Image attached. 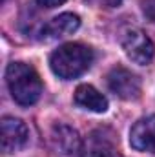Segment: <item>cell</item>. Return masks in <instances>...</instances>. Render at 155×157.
Masks as SVG:
<instances>
[{
    "instance_id": "1",
    "label": "cell",
    "mask_w": 155,
    "mask_h": 157,
    "mask_svg": "<svg viewBox=\"0 0 155 157\" xmlns=\"http://www.w3.org/2000/svg\"><path fill=\"white\" fill-rule=\"evenodd\" d=\"M91 62H93V51L88 46L77 42L60 46L49 57L51 71L64 80L80 77L84 71L89 70Z\"/></svg>"
},
{
    "instance_id": "2",
    "label": "cell",
    "mask_w": 155,
    "mask_h": 157,
    "mask_svg": "<svg viewBox=\"0 0 155 157\" xmlns=\"http://www.w3.org/2000/svg\"><path fill=\"white\" fill-rule=\"evenodd\" d=\"M6 82L11 97L20 106L35 104L42 95V80L29 64L11 62L6 70Z\"/></svg>"
},
{
    "instance_id": "3",
    "label": "cell",
    "mask_w": 155,
    "mask_h": 157,
    "mask_svg": "<svg viewBox=\"0 0 155 157\" xmlns=\"http://www.w3.org/2000/svg\"><path fill=\"white\" fill-rule=\"evenodd\" d=\"M122 49L130 60L141 66L150 64L155 55V46L152 39L141 29H128L122 35Z\"/></svg>"
},
{
    "instance_id": "4",
    "label": "cell",
    "mask_w": 155,
    "mask_h": 157,
    "mask_svg": "<svg viewBox=\"0 0 155 157\" xmlns=\"http://www.w3.org/2000/svg\"><path fill=\"white\" fill-rule=\"evenodd\" d=\"M29 141L28 126L15 117H4L0 121V146L4 154L20 152Z\"/></svg>"
},
{
    "instance_id": "5",
    "label": "cell",
    "mask_w": 155,
    "mask_h": 157,
    "mask_svg": "<svg viewBox=\"0 0 155 157\" xmlns=\"http://www.w3.org/2000/svg\"><path fill=\"white\" fill-rule=\"evenodd\" d=\"M108 88L124 101H133L141 95V80L122 66H117L108 73Z\"/></svg>"
},
{
    "instance_id": "6",
    "label": "cell",
    "mask_w": 155,
    "mask_h": 157,
    "mask_svg": "<svg viewBox=\"0 0 155 157\" xmlns=\"http://www.w3.org/2000/svg\"><path fill=\"white\" fill-rule=\"evenodd\" d=\"M115 148V135L106 128H99L93 130L86 141H82V148L77 157H113Z\"/></svg>"
},
{
    "instance_id": "7",
    "label": "cell",
    "mask_w": 155,
    "mask_h": 157,
    "mask_svg": "<svg viewBox=\"0 0 155 157\" xmlns=\"http://www.w3.org/2000/svg\"><path fill=\"white\" fill-rule=\"evenodd\" d=\"M130 144L139 152L155 154V113L139 119L130 132Z\"/></svg>"
},
{
    "instance_id": "8",
    "label": "cell",
    "mask_w": 155,
    "mask_h": 157,
    "mask_svg": "<svg viewBox=\"0 0 155 157\" xmlns=\"http://www.w3.org/2000/svg\"><path fill=\"white\" fill-rule=\"evenodd\" d=\"M51 143L53 148L62 154V155H78L80 148H82V139L78 135V132L75 128L68 126V124H57L51 130Z\"/></svg>"
},
{
    "instance_id": "9",
    "label": "cell",
    "mask_w": 155,
    "mask_h": 157,
    "mask_svg": "<svg viewBox=\"0 0 155 157\" xmlns=\"http://www.w3.org/2000/svg\"><path fill=\"white\" fill-rule=\"evenodd\" d=\"M80 26V18L73 13H62L55 18H51L47 24H44L40 35L44 40H57L75 33Z\"/></svg>"
},
{
    "instance_id": "10",
    "label": "cell",
    "mask_w": 155,
    "mask_h": 157,
    "mask_svg": "<svg viewBox=\"0 0 155 157\" xmlns=\"http://www.w3.org/2000/svg\"><path fill=\"white\" fill-rule=\"evenodd\" d=\"M73 99H75V104L77 106L84 108V110H89V112L102 113V112L108 110L106 97L99 90H95L93 86H89V84H80L77 90H75Z\"/></svg>"
},
{
    "instance_id": "11",
    "label": "cell",
    "mask_w": 155,
    "mask_h": 157,
    "mask_svg": "<svg viewBox=\"0 0 155 157\" xmlns=\"http://www.w3.org/2000/svg\"><path fill=\"white\" fill-rule=\"evenodd\" d=\"M141 6H142V13H144V17H146L150 22H153L155 24V0H142Z\"/></svg>"
},
{
    "instance_id": "12",
    "label": "cell",
    "mask_w": 155,
    "mask_h": 157,
    "mask_svg": "<svg viewBox=\"0 0 155 157\" xmlns=\"http://www.w3.org/2000/svg\"><path fill=\"white\" fill-rule=\"evenodd\" d=\"M66 0H39L40 6H44V7H57V6H60V4H64Z\"/></svg>"
},
{
    "instance_id": "13",
    "label": "cell",
    "mask_w": 155,
    "mask_h": 157,
    "mask_svg": "<svg viewBox=\"0 0 155 157\" xmlns=\"http://www.w3.org/2000/svg\"><path fill=\"white\" fill-rule=\"evenodd\" d=\"M120 2H122V0H102V4H104L106 7H119Z\"/></svg>"
}]
</instances>
